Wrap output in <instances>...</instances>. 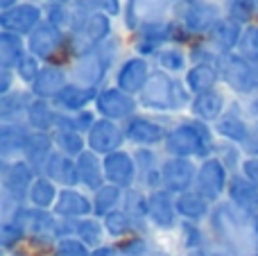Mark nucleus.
Here are the masks:
<instances>
[{"mask_svg": "<svg viewBox=\"0 0 258 256\" xmlns=\"http://www.w3.org/2000/svg\"><path fill=\"white\" fill-rule=\"evenodd\" d=\"M41 59H36L34 54H30L27 52L25 57L21 59V63L16 66V77H18V82H23V84H27V86H32L34 84V80L39 77V73H41Z\"/></svg>", "mask_w": 258, "mask_h": 256, "instance_id": "nucleus-49", "label": "nucleus"}, {"mask_svg": "<svg viewBox=\"0 0 258 256\" xmlns=\"http://www.w3.org/2000/svg\"><path fill=\"white\" fill-rule=\"evenodd\" d=\"M45 21L50 25L59 27V30L68 32L73 27V23H75V14H73L68 3H48L45 5Z\"/></svg>", "mask_w": 258, "mask_h": 256, "instance_id": "nucleus-44", "label": "nucleus"}, {"mask_svg": "<svg viewBox=\"0 0 258 256\" xmlns=\"http://www.w3.org/2000/svg\"><path fill=\"white\" fill-rule=\"evenodd\" d=\"M102 225H104V231H107L109 238H116V240L127 238L129 234L136 231L134 220L125 213V209H116V211H111L109 216H104Z\"/></svg>", "mask_w": 258, "mask_h": 256, "instance_id": "nucleus-42", "label": "nucleus"}, {"mask_svg": "<svg viewBox=\"0 0 258 256\" xmlns=\"http://www.w3.org/2000/svg\"><path fill=\"white\" fill-rule=\"evenodd\" d=\"M247 113H249L254 120H258V95H254V98L249 100V104H247Z\"/></svg>", "mask_w": 258, "mask_h": 256, "instance_id": "nucleus-55", "label": "nucleus"}, {"mask_svg": "<svg viewBox=\"0 0 258 256\" xmlns=\"http://www.w3.org/2000/svg\"><path fill=\"white\" fill-rule=\"evenodd\" d=\"M220 77L238 95H258V63L247 61L238 52L220 57Z\"/></svg>", "mask_w": 258, "mask_h": 256, "instance_id": "nucleus-5", "label": "nucleus"}, {"mask_svg": "<svg viewBox=\"0 0 258 256\" xmlns=\"http://www.w3.org/2000/svg\"><path fill=\"white\" fill-rule=\"evenodd\" d=\"M102 163H104L107 184H113L122 190H129L136 186L138 166H136V159H134V152L118 150V152H111V154H107V157H102Z\"/></svg>", "mask_w": 258, "mask_h": 256, "instance_id": "nucleus-13", "label": "nucleus"}, {"mask_svg": "<svg viewBox=\"0 0 258 256\" xmlns=\"http://www.w3.org/2000/svg\"><path fill=\"white\" fill-rule=\"evenodd\" d=\"M229 102H227V95L222 93L220 89H213L209 91V93H202V95H195L190 102V116L195 118V120H202V122H218L220 118H222V113L227 111Z\"/></svg>", "mask_w": 258, "mask_h": 256, "instance_id": "nucleus-27", "label": "nucleus"}, {"mask_svg": "<svg viewBox=\"0 0 258 256\" xmlns=\"http://www.w3.org/2000/svg\"><path fill=\"white\" fill-rule=\"evenodd\" d=\"M27 238V231L23 229L18 222L14 220H3L0 225V247L3 249H14L21 240Z\"/></svg>", "mask_w": 258, "mask_h": 256, "instance_id": "nucleus-48", "label": "nucleus"}, {"mask_svg": "<svg viewBox=\"0 0 258 256\" xmlns=\"http://www.w3.org/2000/svg\"><path fill=\"white\" fill-rule=\"evenodd\" d=\"M14 80H18L14 71H0V95H7L14 91Z\"/></svg>", "mask_w": 258, "mask_h": 256, "instance_id": "nucleus-53", "label": "nucleus"}, {"mask_svg": "<svg viewBox=\"0 0 258 256\" xmlns=\"http://www.w3.org/2000/svg\"><path fill=\"white\" fill-rule=\"evenodd\" d=\"M54 141L52 134H45V132H32L30 141L25 145V152H23V159L34 168L36 175H43V168L48 163V159L52 157L54 152Z\"/></svg>", "mask_w": 258, "mask_h": 256, "instance_id": "nucleus-30", "label": "nucleus"}, {"mask_svg": "<svg viewBox=\"0 0 258 256\" xmlns=\"http://www.w3.org/2000/svg\"><path fill=\"white\" fill-rule=\"evenodd\" d=\"M168 136V130H165L163 122L154 120L150 116H134L132 120L125 122V139L129 143L138 145V148H154V145H161Z\"/></svg>", "mask_w": 258, "mask_h": 256, "instance_id": "nucleus-18", "label": "nucleus"}, {"mask_svg": "<svg viewBox=\"0 0 258 256\" xmlns=\"http://www.w3.org/2000/svg\"><path fill=\"white\" fill-rule=\"evenodd\" d=\"M197 166L192 159H181V157H168L163 159L161 166V188L168 190L170 195H181L195 188L197 179Z\"/></svg>", "mask_w": 258, "mask_h": 256, "instance_id": "nucleus-9", "label": "nucleus"}, {"mask_svg": "<svg viewBox=\"0 0 258 256\" xmlns=\"http://www.w3.org/2000/svg\"><path fill=\"white\" fill-rule=\"evenodd\" d=\"M150 75H152V68L147 57L134 54V57H127L120 61V66L116 71V86L129 95H138L145 89Z\"/></svg>", "mask_w": 258, "mask_h": 256, "instance_id": "nucleus-15", "label": "nucleus"}, {"mask_svg": "<svg viewBox=\"0 0 258 256\" xmlns=\"http://www.w3.org/2000/svg\"><path fill=\"white\" fill-rule=\"evenodd\" d=\"M93 249L84 245L77 236H68L54 243V256H91Z\"/></svg>", "mask_w": 258, "mask_h": 256, "instance_id": "nucleus-50", "label": "nucleus"}, {"mask_svg": "<svg viewBox=\"0 0 258 256\" xmlns=\"http://www.w3.org/2000/svg\"><path fill=\"white\" fill-rule=\"evenodd\" d=\"M224 16L233 18L240 25H251L258 16V0H229Z\"/></svg>", "mask_w": 258, "mask_h": 256, "instance_id": "nucleus-43", "label": "nucleus"}, {"mask_svg": "<svg viewBox=\"0 0 258 256\" xmlns=\"http://www.w3.org/2000/svg\"><path fill=\"white\" fill-rule=\"evenodd\" d=\"M251 256H258V252H256V254H251Z\"/></svg>", "mask_w": 258, "mask_h": 256, "instance_id": "nucleus-63", "label": "nucleus"}, {"mask_svg": "<svg viewBox=\"0 0 258 256\" xmlns=\"http://www.w3.org/2000/svg\"><path fill=\"white\" fill-rule=\"evenodd\" d=\"M179 240L181 245L188 249H197V247H204V234H202L200 225L197 222H188V220H181L179 222Z\"/></svg>", "mask_w": 258, "mask_h": 256, "instance_id": "nucleus-47", "label": "nucleus"}, {"mask_svg": "<svg viewBox=\"0 0 258 256\" xmlns=\"http://www.w3.org/2000/svg\"><path fill=\"white\" fill-rule=\"evenodd\" d=\"M122 209L125 213L134 220L136 227V234H143L147 229V193L143 188H129L125 190V198H122Z\"/></svg>", "mask_w": 258, "mask_h": 256, "instance_id": "nucleus-36", "label": "nucleus"}, {"mask_svg": "<svg viewBox=\"0 0 258 256\" xmlns=\"http://www.w3.org/2000/svg\"><path fill=\"white\" fill-rule=\"evenodd\" d=\"M220 57H222V54H220L209 41H204V43H192L190 48H188V59H190V63H220Z\"/></svg>", "mask_w": 258, "mask_h": 256, "instance_id": "nucleus-51", "label": "nucleus"}, {"mask_svg": "<svg viewBox=\"0 0 258 256\" xmlns=\"http://www.w3.org/2000/svg\"><path fill=\"white\" fill-rule=\"evenodd\" d=\"M251 122L254 120H247L238 104H229L222 118L213 125V132L220 141H229V143H236L242 148L251 134Z\"/></svg>", "mask_w": 258, "mask_h": 256, "instance_id": "nucleus-19", "label": "nucleus"}, {"mask_svg": "<svg viewBox=\"0 0 258 256\" xmlns=\"http://www.w3.org/2000/svg\"><path fill=\"white\" fill-rule=\"evenodd\" d=\"M168 3H179V0H168Z\"/></svg>", "mask_w": 258, "mask_h": 256, "instance_id": "nucleus-62", "label": "nucleus"}, {"mask_svg": "<svg viewBox=\"0 0 258 256\" xmlns=\"http://www.w3.org/2000/svg\"><path fill=\"white\" fill-rule=\"evenodd\" d=\"M30 136L32 130L25 122H3L0 125V157H3V161L23 159Z\"/></svg>", "mask_w": 258, "mask_h": 256, "instance_id": "nucleus-23", "label": "nucleus"}, {"mask_svg": "<svg viewBox=\"0 0 258 256\" xmlns=\"http://www.w3.org/2000/svg\"><path fill=\"white\" fill-rule=\"evenodd\" d=\"M75 236L84 245H89L91 249H98V247H102V245H104V236H107V231H104V225H102V220H100V218L89 216V218L77 220Z\"/></svg>", "mask_w": 258, "mask_h": 256, "instance_id": "nucleus-41", "label": "nucleus"}, {"mask_svg": "<svg viewBox=\"0 0 258 256\" xmlns=\"http://www.w3.org/2000/svg\"><path fill=\"white\" fill-rule=\"evenodd\" d=\"M220 18H222L220 5L206 0H188L186 7L179 12L177 23L188 36H209Z\"/></svg>", "mask_w": 258, "mask_h": 256, "instance_id": "nucleus-6", "label": "nucleus"}, {"mask_svg": "<svg viewBox=\"0 0 258 256\" xmlns=\"http://www.w3.org/2000/svg\"><path fill=\"white\" fill-rule=\"evenodd\" d=\"M36 172L25 159L16 161H3V198L12 200L14 204H21L27 200L30 188L36 179Z\"/></svg>", "mask_w": 258, "mask_h": 256, "instance_id": "nucleus-8", "label": "nucleus"}, {"mask_svg": "<svg viewBox=\"0 0 258 256\" xmlns=\"http://www.w3.org/2000/svg\"><path fill=\"white\" fill-rule=\"evenodd\" d=\"M43 175L48 177L50 181H54L57 186H61V188H77V186H82L77 159L57 152V150H54L52 157H50L48 163H45Z\"/></svg>", "mask_w": 258, "mask_h": 256, "instance_id": "nucleus-22", "label": "nucleus"}, {"mask_svg": "<svg viewBox=\"0 0 258 256\" xmlns=\"http://www.w3.org/2000/svg\"><path fill=\"white\" fill-rule=\"evenodd\" d=\"M251 229H254V236H256V240H258V213L251 218Z\"/></svg>", "mask_w": 258, "mask_h": 256, "instance_id": "nucleus-59", "label": "nucleus"}, {"mask_svg": "<svg viewBox=\"0 0 258 256\" xmlns=\"http://www.w3.org/2000/svg\"><path fill=\"white\" fill-rule=\"evenodd\" d=\"M16 5H21V0H0V9H3V12L16 7Z\"/></svg>", "mask_w": 258, "mask_h": 256, "instance_id": "nucleus-56", "label": "nucleus"}, {"mask_svg": "<svg viewBox=\"0 0 258 256\" xmlns=\"http://www.w3.org/2000/svg\"><path fill=\"white\" fill-rule=\"evenodd\" d=\"M215 132L202 120H183L168 130V136L163 141V150L168 157H181V159H195L202 161L215 154Z\"/></svg>", "mask_w": 258, "mask_h": 256, "instance_id": "nucleus-3", "label": "nucleus"}, {"mask_svg": "<svg viewBox=\"0 0 258 256\" xmlns=\"http://www.w3.org/2000/svg\"><path fill=\"white\" fill-rule=\"evenodd\" d=\"M215 157L229 168L231 175H236V172L242 168V161H245L242 148L236 143H229V141H218V145H215Z\"/></svg>", "mask_w": 258, "mask_h": 256, "instance_id": "nucleus-45", "label": "nucleus"}, {"mask_svg": "<svg viewBox=\"0 0 258 256\" xmlns=\"http://www.w3.org/2000/svg\"><path fill=\"white\" fill-rule=\"evenodd\" d=\"M138 107H141L138 98L120 91L118 86H104V89H100L98 98H95V111H98V116L113 120V122L132 120L136 116Z\"/></svg>", "mask_w": 258, "mask_h": 256, "instance_id": "nucleus-10", "label": "nucleus"}, {"mask_svg": "<svg viewBox=\"0 0 258 256\" xmlns=\"http://www.w3.org/2000/svg\"><path fill=\"white\" fill-rule=\"evenodd\" d=\"M218 82H222L218 63H190V68L183 73V84L192 95H202L218 89Z\"/></svg>", "mask_w": 258, "mask_h": 256, "instance_id": "nucleus-28", "label": "nucleus"}, {"mask_svg": "<svg viewBox=\"0 0 258 256\" xmlns=\"http://www.w3.org/2000/svg\"><path fill=\"white\" fill-rule=\"evenodd\" d=\"M134 159L138 166V184L143 190L152 193V190L161 188V161L159 152L154 148H136L134 150Z\"/></svg>", "mask_w": 258, "mask_h": 256, "instance_id": "nucleus-26", "label": "nucleus"}, {"mask_svg": "<svg viewBox=\"0 0 258 256\" xmlns=\"http://www.w3.org/2000/svg\"><path fill=\"white\" fill-rule=\"evenodd\" d=\"M45 21V9L34 3H21L16 7L0 14V25L3 32H14L21 36H30L41 23Z\"/></svg>", "mask_w": 258, "mask_h": 256, "instance_id": "nucleus-12", "label": "nucleus"}, {"mask_svg": "<svg viewBox=\"0 0 258 256\" xmlns=\"http://www.w3.org/2000/svg\"><path fill=\"white\" fill-rule=\"evenodd\" d=\"M59 190L61 188H59L54 181H50L45 175H39L34 179V184H32V188H30L27 202H30V207H34V209L52 211L54 202H57V198H59Z\"/></svg>", "mask_w": 258, "mask_h": 256, "instance_id": "nucleus-37", "label": "nucleus"}, {"mask_svg": "<svg viewBox=\"0 0 258 256\" xmlns=\"http://www.w3.org/2000/svg\"><path fill=\"white\" fill-rule=\"evenodd\" d=\"M68 84H71V73H68L61 63H45V66L41 68L39 77L34 80V84L30 86V91L34 98L50 100V102H52L54 95Z\"/></svg>", "mask_w": 258, "mask_h": 256, "instance_id": "nucleus-21", "label": "nucleus"}, {"mask_svg": "<svg viewBox=\"0 0 258 256\" xmlns=\"http://www.w3.org/2000/svg\"><path fill=\"white\" fill-rule=\"evenodd\" d=\"M52 213L57 218H66V220L89 218L93 216V198L82 193L80 188H61L57 202L52 207Z\"/></svg>", "mask_w": 258, "mask_h": 256, "instance_id": "nucleus-20", "label": "nucleus"}, {"mask_svg": "<svg viewBox=\"0 0 258 256\" xmlns=\"http://www.w3.org/2000/svg\"><path fill=\"white\" fill-rule=\"evenodd\" d=\"M154 59L159 71H165L170 75H179V73H186L190 68L188 50H183L181 45H165Z\"/></svg>", "mask_w": 258, "mask_h": 256, "instance_id": "nucleus-38", "label": "nucleus"}, {"mask_svg": "<svg viewBox=\"0 0 258 256\" xmlns=\"http://www.w3.org/2000/svg\"><path fill=\"white\" fill-rule=\"evenodd\" d=\"M52 141H54L57 152L68 154V157H73V159H77L80 154H84L86 150H89L86 136L80 134V132H73V130H54Z\"/></svg>", "mask_w": 258, "mask_h": 256, "instance_id": "nucleus-40", "label": "nucleus"}, {"mask_svg": "<svg viewBox=\"0 0 258 256\" xmlns=\"http://www.w3.org/2000/svg\"><path fill=\"white\" fill-rule=\"evenodd\" d=\"M91 256H120V249H118L116 245H102V247L93 249Z\"/></svg>", "mask_w": 258, "mask_h": 256, "instance_id": "nucleus-54", "label": "nucleus"}, {"mask_svg": "<svg viewBox=\"0 0 258 256\" xmlns=\"http://www.w3.org/2000/svg\"><path fill=\"white\" fill-rule=\"evenodd\" d=\"M147 220H150L152 227H156L161 231H172L174 227H179L174 195H170L163 188L147 193Z\"/></svg>", "mask_w": 258, "mask_h": 256, "instance_id": "nucleus-17", "label": "nucleus"}, {"mask_svg": "<svg viewBox=\"0 0 258 256\" xmlns=\"http://www.w3.org/2000/svg\"><path fill=\"white\" fill-rule=\"evenodd\" d=\"M195 95L188 91L183 80H177L165 71H152L145 89L138 93V104L154 113H172L190 109Z\"/></svg>", "mask_w": 258, "mask_h": 256, "instance_id": "nucleus-2", "label": "nucleus"}, {"mask_svg": "<svg viewBox=\"0 0 258 256\" xmlns=\"http://www.w3.org/2000/svg\"><path fill=\"white\" fill-rule=\"evenodd\" d=\"M109 71H111V68L107 66V61H104L95 50L91 54L73 59L71 66H68L71 82H75V84H80V86H89V89H100V84L104 82Z\"/></svg>", "mask_w": 258, "mask_h": 256, "instance_id": "nucleus-16", "label": "nucleus"}, {"mask_svg": "<svg viewBox=\"0 0 258 256\" xmlns=\"http://www.w3.org/2000/svg\"><path fill=\"white\" fill-rule=\"evenodd\" d=\"M183 256H211V254L206 252L204 247H197V249H188V252L183 254Z\"/></svg>", "mask_w": 258, "mask_h": 256, "instance_id": "nucleus-57", "label": "nucleus"}, {"mask_svg": "<svg viewBox=\"0 0 258 256\" xmlns=\"http://www.w3.org/2000/svg\"><path fill=\"white\" fill-rule=\"evenodd\" d=\"M122 198H125V190L118 188L113 184H104L100 190L93 193V216L102 220L104 216H109L111 211H116L122 204Z\"/></svg>", "mask_w": 258, "mask_h": 256, "instance_id": "nucleus-39", "label": "nucleus"}, {"mask_svg": "<svg viewBox=\"0 0 258 256\" xmlns=\"http://www.w3.org/2000/svg\"><path fill=\"white\" fill-rule=\"evenodd\" d=\"M240 57H245L247 61L258 63V23H251V25H245L240 36V43H238L236 50Z\"/></svg>", "mask_w": 258, "mask_h": 256, "instance_id": "nucleus-46", "label": "nucleus"}, {"mask_svg": "<svg viewBox=\"0 0 258 256\" xmlns=\"http://www.w3.org/2000/svg\"><path fill=\"white\" fill-rule=\"evenodd\" d=\"M227 198H229V204H233V207L240 213H245V216L254 218L258 213V186L251 184L242 172L231 175Z\"/></svg>", "mask_w": 258, "mask_h": 256, "instance_id": "nucleus-24", "label": "nucleus"}, {"mask_svg": "<svg viewBox=\"0 0 258 256\" xmlns=\"http://www.w3.org/2000/svg\"><path fill=\"white\" fill-rule=\"evenodd\" d=\"M229 181H231V172L229 168L220 161L218 157H209L200 163L197 170V179H195V190L206 198L211 204L220 202L229 190Z\"/></svg>", "mask_w": 258, "mask_h": 256, "instance_id": "nucleus-7", "label": "nucleus"}, {"mask_svg": "<svg viewBox=\"0 0 258 256\" xmlns=\"http://www.w3.org/2000/svg\"><path fill=\"white\" fill-rule=\"evenodd\" d=\"M150 256H170L165 249H159V247H152V252H150Z\"/></svg>", "mask_w": 258, "mask_h": 256, "instance_id": "nucleus-58", "label": "nucleus"}, {"mask_svg": "<svg viewBox=\"0 0 258 256\" xmlns=\"http://www.w3.org/2000/svg\"><path fill=\"white\" fill-rule=\"evenodd\" d=\"M57 116L59 111L54 109V104L50 100H39L34 98L27 109L25 116V125L32 132H45V134H52L54 127H57Z\"/></svg>", "mask_w": 258, "mask_h": 256, "instance_id": "nucleus-33", "label": "nucleus"}, {"mask_svg": "<svg viewBox=\"0 0 258 256\" xmlns=\"http://www.w3.org/2000/svg\"><path fill=\"white\" fill-rule=\"evenodd\" d=\"M100 89H89V86H80L75 82H71L68 86H63L57 95H54L52 104L57 111L61 113H80L84 109H89V104H95Z\"/></svg>", "mask_w": 258, "mask_h": 256, "instance_id": "nucleus-25", "label": "nucleus"}, {"mask_svg": "<svg viewBox=\"0 0 258 256\" xmlns=\"http://www.w3.org/2000/svg\"><path fill=\"white\" fill-rule=\"evenodd\" d=\"M27 54V41L25 36L14 34V32H3L0 34V71H16L21 59Z\"/></svg>", "mask_w": 258, "mask_h": 256, "instance_id": "nucleus-34", "label": "nucleus"}, {"mask_svg": "<svg viewBox=\"0 0 258 256\" xmlns=\"http://www.w3.org/2000/svg\"><path fill=\"white\" fill-rule=\"evenodd\" d=\"M32 100H34L32 91H18V89H14L7 95H0V120L21 122V118L27 116Z\"/></svg>", "mask_w": 258, "mask_h": 256, "instance_id": "nucleus-35", "label": "nucleus"}, {"mask_svg": "<svg viewBox=\"0 0 258 256\" xmlns=\"http://www.w3.org/2000/svg\"><path fill=\"white\" fill-rule=\"evenodd\" d=\"M66 39H68V32L59 30V27L50 25L48 21H43L30 36H27V52L34 54L36 59L41 61H48V63H57V54L61 50H66Z\"/></svg>", "mask_w": 258, "mask_h": 256, "instance_id": "nucleus-11", "label": "nucleus"}, {"mask_svg": "<svg viewBox=\"0 0 258 256\" xmlns=\"http://www.w3.org/2000/svg\"><path fill=\"white\" fill-rule=\"evenodd\" d=\"M48 3H73V0H48Z\"/></svg>", "mask_w": 258, "mask_h": 256, "instance_id": "nucleus-60", "label": "nucleus"}, {"mask_svg": "<svg viewBox=\"0 0 258 256\" xmlns=\"http://www.w3.org/2000/svg\"><path fill=\"white\" fill-rule=\"evenodd\" d=\"M113 23L111 16L107 14H91L86 18H75L73 27L68 30L66 39V52L73 59L91 54L98 45H102L104 41L111 39Z\"/></svg>", "mask_w": 258, "mask_h": 256, "instance_id": "nucleus-4", "label": "nucleus"}, {"mask_svg": "<svg viewBox=\"0 0 258 256\" xmlns=\"http://www.w3.org/2000/svg\"><path fill=\"white\" fill-rule=\"evenodd\" d=\"M174 207H177V213L181 220H188V222H197L200 225L202 220L211 218L213 213V207L206 198H202L195 188L188 190V193H181L174 198Z\"/></svg>", "mask_w": 258, "mask_h": 256, "instance_id": "nucleus-31", "label": "nucleus"}, {"mask_svg": "<svg viewBox=\"0 0 258 256\" xmlns=\"http://www.w3.org/2000/svg\"><path fill=\"white\" fill-rule=\"evenodd\" d=\"M77 168H80V181L84 188L89 190H100L104 184H107V177H104V163L102 157L91 150H86L84 154L77 157Z\"/></svg>", "mask_w": 258, "mask_h": 256, "instance_id": "nucleus-32", "label": "nucleus"}, {"mask_svg": "<svg viewBox=\"0 0 258 256\" xmlns=\"http://www.w3.org/2000/svg\"><path fill=\"white\" fill-rule=\"evenodd\" d=\"M211 256H229V254H218V252H215V254H211Z\"/></svg>", "mask_w": 258, "mask_h": 256, "instance_id": "nucleus-61", "label": "nucleus"}, {"mask_svg": "<svg viewBox=\"0 0 258 256\" xmlns=\"http://www.w3.org/2000/svg\"><path fill=\"white\" fill-rule=\"evenodd\" d=\"M211 227H213L215 238L233 254H256L258 240L251 229V218L240 213L233 204L224 202L218 204L211 213Z\"/></svg>", "mask_w": 258, "mask_h": 256, "instance_id": "nucleus-1", "label": "nucleus"}, {"mask_svg": "<svg viewBox=\"0 0 258 256\" xmlns=\"http://www.w3.org/2000/svg\"><path fill=\"white\" fill-rule=\"evenodd\" d=\"M242 30H245V27H242L240 23H236L233 18H229V16H222L218 21V25L211 30V34L206 36V41H209V43L213 45L220 54L236 52L238 43H240Z\"/></svg>", "mask_w": 258, "mask_h": 256, "instance_id": "nucleus-29", "label": "nucleus"}, {"mask_svg": "<svg viewBox=\"0 0 258 256\" xmlns=\"http://www.w3.org/2000/svg\"><path fill=\"white\" fill-rule=\"evenodd\" d=\"M240 172L251 181V184L258 186V157H245Z\"/></svg>", "mask_w": 258, "mask_h": 256, "instance_id": "nucleus-52", "label": "nucleus"}, {"mask_svg": "<svg viewBox=\"0 0 258 256\" xmlns=\"http://www.w3.org/2000/svg\"><path fill=\"white\" fill-rule=\"evenodd\" d=\"M125 127H120L118 122L107 120V118H98L91 132L86 134V145H89L91 152L100 154V157H107L111 152L122 150L125 143Z\"/></svg>", "mask_w": 258, "mask_h": 256, "instance_id": "nucleus-14", "label": "nucleus"}]
</instances>
